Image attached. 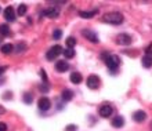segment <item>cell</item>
<instances>
[{
    "label": "cell",
    "mask_w": 152,
    "mask_h": 131,
    "mask_svg": "<svg viewBox=\"0 0 152 131\" xmlns=\"http://www.w3.org/2000/svg\"><path fill=\"white\" fill-rule=\"evenodd\" d=\"M64 55H65V58H68V60L73 58V57H75V51H73V48H65Z\"/></svg>",
    "instance_id": "20"
},
{
    "label": "cell",
    "mask_w": 152,
    "mask_h": 131,
    "mask_svg": "<svg viewBox=\"0 0 152 131\" xmlns=\"http://www.w3.org/2000/svg\"><path fill=\"white\" fill-rule=\"evenodd\" d=\"M25 48H26V44H25V43H20L18 46H17V52H24Z\"/></svg>",
    "instance_id": "24"
},
{
    "label": "cell",
    "mask_w": 152,
    "mask_h": 131,
    "mask_svg": "<svg viewBox=\"0 0 152 131\" xmlns=\"http://www.w3.org/2000/svg\"><path fill=\"white\" fill-rule=\"evenodd\" d=\"M40 77L43 79V82H44V83H47V76H46V72H44L43 69L40 71Z\"/></svg>",
    "instance_id": "26"
},
{
    "label": "cell",
    "mask_w": 152,
    "mask_h": 131,
    "mask_svg": "<svg viewBox=\"0 0 152 131\" xmlns=\"http://www.w3.org/2000/svg\"><path fill=\"white\" fill-rule=\"evenodd\" d=\"M142 66L144 68H151L152 66V55H147L145 54L144 57H142Z\"/></svg>",
    "instance_id": "17"
},
{
    "label": "cell",
    "mask_w": 152,
    "mask_h": 131,
    "mask_svg": "<svg viewBox=\"0 0 152 131\" xmlns=\"http://www.w3.org/2000/svg\"><path fill=\"white\" fill-rule=\"evenodd\" d=\"M12 48H14V47H12V44H4V46H1L0 51L7 55V54H11V52H12Z\"/></svg>",
    "instance_id": "18"
},
{
    "label": "cell",
    "mask_w": 152,
    "mask_h": 131,
    "mask_svg": "<svg viewBox=\"0 0 152 131\" xmlns=\"http://www.w3.org/2000/svg\"><path fill=\"white\" fill-rule=\"evenodd\" d=\"M61 98H62V101H71L73 98V92L71 90H64L61 92Z\"/></svg>",
    "instance_id": "16"
},
{
    "label": "cell",
    "mask_w": 152,
    "mask_h": 131,
    "mask_svg": "<svg viewBox=\"0 0 152 131\" xmlns=\"http://www.w3.org/2000/svg\"><path fill=\"white\" fill-rule=\"evenodd\" d=\"M100 86V79L97 77L96 75H91L87 77V87L91 88V90H96Z\"/></svg>",
    "instance_id": "6"
},
{
    "label": "cell",
    "mask_w": 152,
    "mask_h": 131,
    "mask_svg": "<svg viewBox=\"0 0 152 131\" xmlns=\"http://www.w3.org/2000/svg\"><path fill=\"white\" fill-rule=\"evenodd\" d=\"M53 36H54V39H56V40L60 39L61 36H62V32H61V29H56V31H54V33H53Z\"/></svg>",
    "instance_id": "25"
},
{
    "label": "cell",
    "mask_w": 152,
    "mask_h": 131,
    "mask_svg": "<svg viewBox=\"0 0 152 131\" xmlns=\"http://www.w3.org/2000/svg\"><path fill=\"white\" fill-rule=\"evenodd\" d=\"M43 15H47L48 18H57L60 15V10H58V7H50L47 10H44Z\"/></svg>",
    "instance_id": "8"
},
{
    "label": "cell",
    "mask_w": 152,
    "mask_h": 131,
    "mask_svg": "<svg viewBox=\"0 0 152 131\" xmlns=\"http://www.w3.org/2000/svg\"><path fill=\"white\" fill-rule=\"evenodd\" d=\"M0 35L1 36H8L10 35V28H8V25H6V24L0 25Z\"/></svg>",
    "instance_id": "19"
},
{
    "label": "cell",
    "mask_w": 152,
    "mask_h": 131,
    "mask_svg": "<svg viewBox=\"0 0 152 131\" xmlns=\"http://www.w3.org/2000/svg\"><path fill=\"white\" fill-rule=\"evenodd\" d=\"M37 105H39V109H40V111H48V109L51 108V101H50L47 97H43V98L39 99Z\"/></svg>",
    "instance_id": "7"
},
{
    "label": "cell",
    "mask_w": 152,
    "mask_h": 131,
    "mask_svg": "<svg viewBox=\"0 0 152 131\" xmlns=\"http://www.w3.org/2000/svg\"><path fill=\"white\" fill-rule=\"evenodd\" d=\"M112 106L111 105H102V106L100 108V116L101 117H109V116L112 115Z\"/></svg>",
    "instance_id": "9"
},
{
    "label": "cell",
    "mask_w": 152,
    "mask_h": 131,
    "mask_svg": "<svg viewBox=\"0 0 152 131\" xmlns=\"http://www.w3.org/2000/svg\"><path fill=\"white\" fill-rule=\"evenodd\" d=\"M4 112H6V111H4V108L0 106V113H4Z\"/></svg>",
    "instance_id": "32"
},
{
    "label": "cell",
    "mask_w": 152,
    "mask_h": 131,
    "mask_svg": "<svg viewBox=\"0 0 152 131\" xmlns=\"http://www.w3.org/2000/svg\"><path fill=\"white\" fill-rule=\"evenodd\" d=\"M56 69L58 72H65L69 69V64L66 61H57L56 62Z\"/></svg>",
    "instance_id": "12"
},
{
    "label": "cell",
    "mask_w": 152,
    "mask_h": 131,
    "mask_svg": "<svg viewBox=\"0 0 152 131\" xmlns=\"http://www.w3.org/2000/svg\"><path fill=\"white\" fill-rule=\"evenodd\" d=\"M75 44H76V40L73 39V37H68V39H66V47L68 48H73Z\"/></svg>",
    "instance_id": "23"
},
{
    "label": "cell",
    "mask_w": 152,
    "mask_h": 131,
    "mask_svg": "<svg viewBox=\"0 0 152 131\" xmlns=\"http://www.w3.org/2000/svg\"><path fill=\"white\" fill-rule=\"evenodd\" d=\"M0 10H1V8H0Z\"/></svg>",
    "instance_id": "34"
},
{
    "label": "cell",
    "mask_w": 152,
    "mask_h": 131,
    "mask_svg": "<svg viewBox=\"0 0 152 131\" xmlns=\"http://www.w3.org/2000/svg\"><path fill=\"white\" fill-rule=\"evenodd\" d=\"M64 52V50H62V47L61 46H54V47H51L50 50L47 51V54H46V57H47V60L48 61H53V60H56L57 57L60 55V54H62Z\"/></svg>",
    "instance_id": "3"
},
{
    "label": "cell",
    "mask_w": 152,
    "mask_h": 131,
    "mask_svg": "<svg viewBox=\"0 0 152 131\" xmlns=\"http://www.w3.org/2000/svg\"><path fill=\"white\" fill-rule=\"evenodd\" d=\"M82 35H83L87 40H90L91 43H98V41H100V40H98V36H97V33L93 32L91 29H84L83 32H82Z\"/></svg>",
    "instance_id": "5"
},
{
    "label": "cell",
    "mask_w": 152,
    "mask_h": 131,
    "mask_svg": "<svg viewBox=\"0 0 152 131\" xmlns=\"http://www.w3.org/2000/svg\"><path fill=\"white\" fill-rule=\"evenodd\" d=\"M76 126H73V124H69V126H66V128H65V131H76Z\"/></svg>",
    "instance_id": "27"
},
{
    "label": "cell",
    "mask_w": 152,
    "mask_h": 131,
    "mask_svg": "<svg viewBox=\"0 0 152 131\" xmlns=\"http://www.w3.org/2000/svg\"><path fill=\"white\" fill-rule=\"evenodd\" d=\"M123 15L118 11H112V12H107L104 15V21L108 22V24H112V25H119L123 22Z\"/></svg>",
    "instance_id": "1"
},
{
    "label": "cell",
    "mask_w": 152,
    "mask_h": 131,
    "mask_svg": "<svg viewBox=\"0 0 152 131\" xmlns=\"http://www.w3.org/2000/svg\"><path fill=\"white\" fill-rule=\"evenodd\" d=\"M40 91L47 92L48 91V86H46V83H44V86H40Z\"/></svg>",
    "instance_id": "28"
},
{
    "label": "cell",
    "mask_w": 152,
    "mask_h": 131,
    "mask_svg": "<svg viewBox=\"0 0 152 131\" xmlns=\"http://www.w3.org/2000/svg\"><path fill=\"white\" fill-rule=\"evenodd\" d=\"M123 124H124V119L122 117V116H116L115 119L112 120V126L115 128H120V127H123Z\"/></svg>",
    "instance_id": "14"
},
{
    "label": "cell",
    "mask_w": 152,
    "mask_h": 131,
    "mask_svg": "<svg viewBox=\"0 0 152 131\" xmlns=\"http://www.w3.org/2000/svg\"><path fill=\"white\" fill-rule=\"evenodd\" d=\"M0 131H7V124H6V123H0Z\"/></svg>",
    "instance_id": "29"
},
{
    "label": "cell",
    "mask_w": 152,
    "mask_h": 131,
    "mask_svg": "<svg viewBox=\"0 0 152 131\" xmlns=\"http://www.w3.org/2000/svg\"><path fill=\"white\" fill-rule=\"evenodd\" d=\"M97 14H98V10H91V11H79V15L82 17V18H86V20L96 17Z\"/></svg>",
    "instance_id": "13"
},
{
    "label": "cell",
    "mask_w": 152,
    "mask_h": 131,
    "mask_svg": "<svg viewBox=\"0 0 152 131\" xmlns=\"http://www.w3.org/2000/svg\"><path fill=\"white\" fill-rule=\"evenodd\" d=\"M6 71H7V66H0V76L3 75Z\"/></svg>",
    "instance_id": "31"
},
{
    "label": "cell",
    "mask_w": 152,
    "mask_h": 131,
    "mask_svg": "<svg viewBox=\"0 0 152 131\" xmlns=\"http://www.w3.org/2000/svg\"><path fill=\"white\" fill-rule=\"evenodd\" d=\"M25 12H26V6L25 4H20V7L17 10V14L18 15H25Z\"/></svg>",
    "instance_id": "22"
},
{
    "label": "cell",
    "mask_w": 152,
    "mask_h": 131,
    "mask_svg": "<svg viewBox=\"0 0 152 131\" xmlns=\"http://www.w3.org/2000/svg\"><path fill=\"white\" fill-rule=\"evenodd\" d=\"M133 119H134V122H137V123H142V122L147 119V113H145L144 111H137L133 113Z\"/></svg>",
    "instance_id": "10"
},
{
    "label": "cell",
    "mask_w": 152,
    "mask_h": 131,
    "mask_svg": "<svg viewBox=\"0 0 152 131\" xmlns=\"http://www.w3.org/2000/svg\"><path fill=\"white\" fill-rule=\"evenodd\" d=\"M82 80H83V77H82V75H80V73H77V72H73L72 75H71V82H72L73 84L82 83Z\"/></svg>",
    "instance_id": "15"
},
{
    "label": "cell",
    "mask_w": 152,
    "mask_h": 131,
    "mask_svg": "<svg viewBox=\"0 0 152 131\" xmlns=\"http://www.w3.org/2000/svg\"><path fill=\"white\" fill-rule=\"evenodd\" d=\"M105 64H107V66H108L111 71L115 72L120 64V58L118 55H108L105 58Z\"/></svg>",
    "instance_id": "2"
},
{
    "label": "cell",
    "mask_w": 152,
    "mask_h": 131,
    "mask_svg": "<svg viewBox=\"0 0 152 131\" xmlns=\"http://www.w3.org/2000/svg\"><path fill=\"white\" fill-rule=\"evenodd\" d=\"M116 43L120 44V46H129L132 43V37L127 33H120V35L116 36Z\"/></svg>",
    "instance_id": "4"
},
{
    "label": "cell",
    "mask_w": 152,
    "mask_h": 131,
    "mask_svg": "<svg viewBox=\"0 0 152 131\" xmlns=\"http://www.w3.org/2000/svg\"><path fill=\"white\" fill-rule=\"evenodd\" d=\"M3 98L4 99H11V92H4Z\"/></svg>",
    "instance_id": "30"
},
{
    "label": "cell",
    "mask_w": 152,
    "mask_h": 131,
    "mask_svg": "<svg viewBox=\"0 0 152 131\" xmlns=\"http://www.w3.org/2000/svg\"><path fill=\"white\" fill-rule=\"evenodd\" d=\"M32 101H33L32 94H29V92H25V94H24V102L29 105V103H32Z\"/></svg>",
    "instance_id": "21"
},
{
    "label": "cell",
    "mask_w": 152,
    "mask_h": 131,
    "mask_svg": "<svg viewBox=\"0 0 152 131\" xmlns=\"http://www.w3.org/2000/svg\"><path fill=\"white\" fill-rule=\"evenodd\" d=\"M4 18L8 21V22H12L15 20V12H14V8L12 7H6L4 10Z\"/></svg>",
    "instance_id": "11"
},
{
    "label": "cell",
    "mask_w": 152,
    "mask_h": 131,
    "mask_svg": "<svg viewBox=\"0 0 152 131\" xmlns=\"http://www.w3.org/2000/svg\"><path fill=\"white\" fill-rule=\"evenodd\" d=\"M151 127H152V123H151Z\"/></svg>",
    "instance_id": "33"
}]
</instances>
